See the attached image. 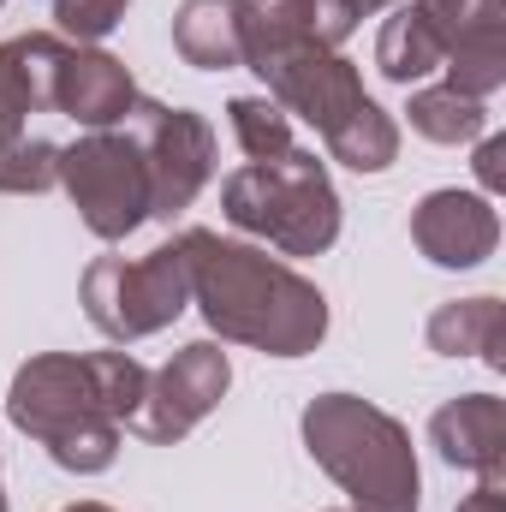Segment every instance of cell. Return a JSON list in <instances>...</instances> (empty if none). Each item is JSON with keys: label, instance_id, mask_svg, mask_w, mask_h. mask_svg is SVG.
<instances>
[{"label": "cell", "instance_id": "obj_30", "mask_svg": "<svg viewBox=\"0 0 506 512\" xmlns=\"http://www.w3.org/2000/svg\"><path fill=\"white\" fill-rule=\"evenodd\" d=\"M0 6H6V0H0Z\"/></svg>", "mask_w": 506, "mask_h": 512}, {"label": "cell", "instance_id": "obj_5", "mask_svg": "<svg viewBox=\"0 0 506 512\" xmlns=\"http://www.w3.org/2000/svg\"><path fill=\"white\" fill-rule=\"evenodd\" d=\"M221 215L280 256H322L340 239V191L328 179V161H316L310 149H286L227 173Z\"/></svg>", "mask_w": 506, "mask_h": 512}, {"label": "cell", "instance_id": "obj_24", "mask_svg": "<svg viewBox=\"0 0 506 512\" xmlns=\"http://www.w3.org/2000/svg\"><path fill=\"white\" fill-rule=\"evenodd\" d=\"M477 185H483V197H501V185H506V137L501 131H483L477 137Z\"/></svg>", "mask_w": 506, "mask_h": 512}, {"label": "cell", "instance_id": "obj_22", "mask_svg": "<svg viewBox=\"0 0 506 512\" xmlns=\"http://www.w3.org/2000/svg\"><path fill=\"white\" fill-rule=\"evenodd\" d=\"M131 0H48L54 24H60V42L72 48H102V36L120 30Z\"/></svg>", "mask_w": 506, "mask_h": 512}, {"label": "cell", "instance_id": "obj_1", "mask_svg": "<svg viewBox=\"0 0 506 512\" xmlns=\"http://www.w3.org/2000/svg\"><path fill=\"white\" fill-rule=\"evenodd\" d=\"M173 245L185 256L191 304L203 310L209 334H221V346L233 340L268 358H310L328 340V298L292 262L209 227H191Z\"/></svg>", "mask_w": 506, "mask_h": 512}, {"label": "cell", "instance_id": "obj_15", "mask_svg": "<svg viewBox=\"0 0 506 512\" xmlns=\"http://www.w3.org/2000/svg\"><path fill=\"white\" fill-rule=\"evenodd\" d=\"M429 352L441 358H477L489 370H506V304L501 298H453L429 316Z\"/></svg>", "mask_w": 506, "mask_h": 512}, {"label": "cell", "instance_id": "obj_25", "mask_svg": "<svg viewBox=\"0 0 506 512\" xmlns=\"http://www.w3.org/2000/svg\"><path fill=\"white\" fill-rule=\"evenodd\" d=\"M459 512H506V483H477V489L459 501Z\"/></svg>", "mask_w": 506, "mask_h": 512}, {"label": "cell", "instance_id": "obj_21", "mask_svg": "<svg viewBox=\"0 0 506 512\" xmlns=\"http://www.w3.org/2000/svg\"><path fill=\"white\" fill-rule=\"evenodd\" d=\"M54 185H60V143L24 131V137L0 155V191H6V197H42V191H54Z\"/></svg>", "mask_w": 506, "mask_h": 512}, {"label": "cell", "instance_id": "obj_3", "mask_svg": "<svg viewBox=\"0 0 506 512\" xmlns=\"http://www.w3.org/2000/svg\"><path fill=\"white\" fill-rule=\"evenodd\" d=\"M6 423L30 435L60 471L102 477L120 459V417L108 411L102 382L84 352H36L6 387Z\"/></svg>", "mask_w": 506, "mask_h": 512}, {"label": "cell", "instance_id": "obj_2", "mask_svg": "<svg viewBox=\"0 0 506 512\" xmlns=\"http://www.w3.org/2000/svg\"><path fill=\"white\" fill-rule=\"evenodd\" d=\"M310 459L346 489V512H417L423 471L411 429L358 393H316L298 417Z\"/></svg>", "mask_w": 506, "mask_h": 512}, {"label": "cell", "instance_id": "obj_12", "mask_svg": "<svg viewBox=\"0 0 506 512\" xmlns=\"http://www.w3.org/2000/svg\"><path fill=\"white\" fill-rule=\"evenodd\" d=\"M131 108H137V78H131L126 60L108 48H72L66 42L60 78H54V114L78 120L84 131H114L126 126Z\"/></svg>", "mask_w": 506, "mask_h": 512}, {"label": "cell", "instance_id": "obj_29", "mask_svg": "<svg viewBox=\"0 0 506 512\" xmlns=\"http://www.w3.org/2000/svg\"><path fill=\"white\" fill-rule=\"evenodd\" d=\"M328 512H340V507H328Z\"/></svg>", "mask_w": 506, "mask_h": 512}, {"label": "cell", "instance_id": "obj_18", "mask_svg": "<svg viewBox=\"0 0 506 512\" xmlns=\"http://www.w3.org/2000/svg\"><path fill=\"white\" fill-rule=\"evenodd\" d=\"M405 120L417 137H429V143H477L483 131H489V102H477V96H459V90H447V84H417L411 90V102H405Z\"/></svg>", "mask_w": 506, "mask_h": 512}, {"label": "cell", "instance_id": "obj_28", "mask_svg": "<svg viewBox=\"0 0 506 512\" xmlns=\"http://www.w3.org/2000/svg\"><path fill=\"white\" fill-rule=\"evenodd\" d=\"M0 512H6V477H0Z\"/></svg>", "mask_w": 506, "mask_h": 512}, {"label": "cell", "instance_id": "obj_16", "mask_svg": "<svg viewBox=\"0 0 506 512\" xmlns=\"http://www.w3.org/2000/svg\"><path fill=\"white\" fill-rule=\"evenodd\" d=\"M441 66H447V48H441L435 24L423 18L417 0H399L376 30V72L387 84H399V90H417V84L435 78Z\"/></svg>", "mask_w": 506, "mask_h": 512}, {"label": "cell", "instance_id": "obj_4", "mask_svg": "<svg viewBox=\"0 0 506 512\" xmlns=\"http://www.w3.org/2000/svg\"><path fill=\"white\" fill-rule=\"evenodd\" d=\"M268 84V96L298 114L304 126H316V137L328 143L334 161H346L352 173H387L399 161V126L364 90L358 66L340 48H292L280 60H268L256 72Z\"/></svg>", "mask_w": 506, "mask_h": 512}, {"label": "cell", "instance_id": "obj_7", "mask_svg": "<svg viewBox=\"0 0 506 512\" xmlns=\"http://www.w3.org/2000/svg\"><path fill=\"white\" fill-rule=\"evenodd\" d=\"M60 191L78 203V221L102 239L120 245L149 221V167L126 126L84 131L78 143L60 149Z\"/></svg>", "mask_w": 506, "mask_h": 512}, {"label": "cell", "instance_id": "obj_6", "mask_svg": "<svg viewBox=\"0 0 506 512\" xmlns=\"http://www.w3.org/2000/svg\"><path fill=\"white\" fill-rule=\"evenodd\" d=\"M84 316L114 340H149L161 328H173L191 304V280H185V256L179 245H155L149 256H96L84 268Z\"/></svg>", "mask_w": 506, "mask_h": 512}, {"label": "cell", "instance_id": "obj_20", "mask_svg": "<svg viewBox=\"0 0 506 512\" xmlns=\"http://www.w3.org/2000/svg\"><path fill=\"white\" fill-rule=\"evenodd\" d=\"M227 120H233V137H239V149L251 161H274V155L298 149L292 143V114L274 96H233L227 102Z\"/></svg>", "mask_w": 506, "mask_h": 512}, {"label": "cell", "instance_id": "obj_23", "mask_svg": "<svg viewBox=\"0 0 506 512\" xmlns=\"http://www.w3.org/2000/svg\"><path fill=\"white\" fill-rule=\"evenodd\" d=\"M84 358H90V370H96V382H102L108 411H114V417H120V429H126L131 417H137V405H143L149 364H137L131 352H84Z\"/></svg>", "mask_w": 506, "mask_h": 512}, {"label": "cell", "instance_id": "obj_8", "mask_svg": "<svg viewBox=\"0 0 506 512\" xmlns=\"http://www.w3.org/2000/svg\"><path fill=\"white\" fill-rule=\"evenodd\" d=\"M126 131L137 137L143 167H149V221L185 215L215 173V126L191 108H167V102L137 96Z\"/></svg>", "mask_w": 506, "mask_h": 512}, {"label": "cell", "instance_id": "obj_10", "mask_svg": "<svg viewBox=\"0 0 506 512\" xmlns=\"http://www.w3.org/2000/svg\"><path fill=\"white\" fill-rule=\"evenodd\" d=\"M233 24H239L245 66L262 72L292 48H340L358 30V6L352 0H233Z\"/></svg>", "mask_w": 506, "mask_h": 512}, {"label": "cell", "instance_id": "obj_9", "mask_svg": "<svg viewBox=\"0 0 506 512\" xmlns=\"http://www.w3.org/2000/svg\"><path fill=\"white\" fill-rule=\"evenodd\" d=\"M227 387H233V358H227L215 340H191V346H179L161 370H149L143 405H137V417H131L126 429L137 441H155V447L185 441V435L227 399Z\"/></svg>", "mask_w": 506, "mask_h": 512}, {"label": "cell", "instance_id": "obj_19", "mask_svg": "<svg viewBox=\"0 0 506 512\" xmlns=\"http://www.w3.org/2000/svg\"><path fill=\"white\" fill-rule=\"evenodd\" d=\"M423 18L435 24L441 48L459 54V48H477V42H506V0H417Z\"/></svg>", "mask_w": 506, "mask_h": 512}, {"label": "cell", "instance_id": "obj_14", "mask_svg": "<svg viewBox=\"0 0 506 512\" xmlns=\"http://www.w3.org/2000/svg\"><path fill=\"white\" fill-rule=\"evenodd\" d=\"M60 60H66V42L48 36V30H30V36L0 42V155L24 137V120L30 114H48L54 108Z\"/></svg>", "mask_w": 506, "mask_h": 512}, {"label": "cell", "instance_id": "obj_17", "mask_svg": "<svg viewBox=\"0 0 506 512\" xmlns=\"http://www.w3.org/2000/svg\"><path fill=\"white\" fill-rule=\"evenodd\" d=\"M173 48L197 72H233V66H245L233 0H179V12H173Z\"/></svg>", "mask_w": 506, "mask_h": 512}, {"label": "cell", "instance_id": "obj_11", "mask_svg": "<svg viewBox=\"0 0 506 512\" xmlns=\"http://www.w3.org/2000/svg\"><path fill=\"white\" fill-rule=\"evenodd\" d=\"M411 245L429 256L435 268H483L501 245V215L495 197L441 185L411 209Z\"/></svg>", "mask_w": 506, "mask_h": 512}, {"label": "cell", "instance_id": "obj_26", "mask_svg": "<svg viewBox=\"0 0 506 512\" xmlns=\"http://www.w3.org/2000/svg\"><path fill=\"white\" fill-rule=\"evenodd\" d=\"M358 6V18H370V12H387V6H399V0H352Z\"/></svg>", "mask_w": 506, "mask_h": 512}, {"label": "cell", "instance_id": "obj_27", "mask_svg": "<svg viewBox=\"0 0 506 512\" xmlns=\"http://www.w3.org/2000/svg\"><path fill=\"white\" fill-rule=\"evenodd\" d=\"M66 512H114V507H102V501H72Z\"/></svg>", "mask_w": 506, "mask_h": 512}, {"label": "cell", "instance_id": "obj_13", "mask_svg": "<svg viewBox=\"0 0 506 512\" xmlns=\"http://www.w3.org/2000/svg\"><path fill=\"white\" fill-rule=\"evenodd\" d=\"M429 447L471 471L477 483H506V405L495 393H459L429 417Z\"/></svg>", "mask_w": 506, "mask_h": 512}]
</instances>
